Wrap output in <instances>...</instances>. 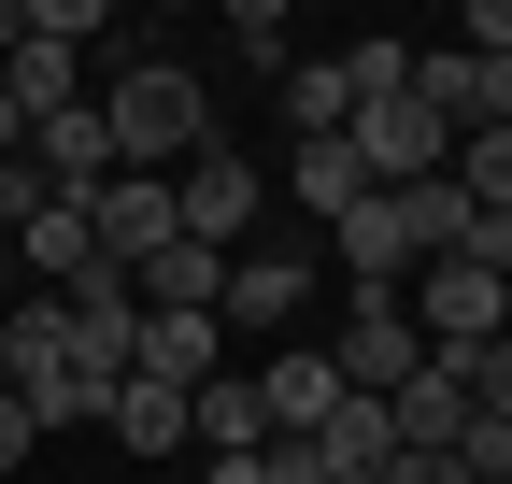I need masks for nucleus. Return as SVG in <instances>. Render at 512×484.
<instances>
[{"label": "nucleus", "mask_w": 512, "mask_h": 484, "mask_svg": "<svg viewBox=\"0 0 512 484\" xmlns=\"http://www.w3.org/2000/svg\"><path fill=\"white\" fill-rule=\"evenodd\" d=\"M285 200L328 228V214H356V200H370V171H356L342 143H285Z\"/></svg>", "instance_id": "nucleus-15"}, {"label": "nucleus", "mask_w": 512, "mask_h": 484, "mask_svg": "<svg viewBox=\"0 0 512 484\" xmlns=\"http://www.w3.org/2000/svg\"><path fill=\"white\" fill-rule=\"evenodd\" d=\"M342 129H356L342 57H299V72H285V143H342Z\"/></svg>", "instance_id": "nucleus-14"}, {"label": "nucleus", "mask_w": 512, "mask_h": 484, "mask_svg": "<svg viewBox=\"0 0 512 484\" xmlns=\"http://www.w3.org/2000/svg\"><path fill=\"white\" fill-rule=\"evenodd\" d=\"M384 456H399V428H384V399H328V428H313V470H328V484H370Z\"/></svg>", "instance_id": "nucleus-12"}, {"label": "nucleus", "mask_w": 512, "mask_h": 484, "mask_svg": "<svg viewBox=\"0 0 512 484\" xmlns=\"http://www.w3.org/2000/svg\"><path fill=\"white\" fill-rule=\"evenodd\" d=\"M171 228L214 242V257L256 242V157H185V171H171Z\"/></svg>", "instance_id": "nucleus-6"}, {"label": "nucleus", "mask_w": 512, "mask_h": 484, "mask_svg": "<svg viewBox=\"0 0 512 484\" xmlns=\"http://www.w3.org/2000/svg\"><path fill=\"white\" fill-rule=\"evenodd\" d=\"M228 43L256 57V72H285V0H228Z\"/></svg>", "instance_id": "nucleus-20"}, {"label": "nucleus", "mask_w": 512, "mask_h": 484, "mask_svg": "<svg viewBox=\"0 0 512 484\" xmlns=\"http://www.w3.org/2000/svg\"><path fill=\"white\" fill-rule=\"evenodd\" d=\"M29 442H43V428H29L15 399H0V470H29Z\"/></svg>", "instance_id": "nucleus-22"}, {"label": "nucleus", "mask_w": 512, "mask_h": 484, "mask_svg": "<svg viewBox=\"0 0 512 484\" xmlns=\"http://www.w3.org/2000/svg\"><path fill=\"white\" fill-rule=\"evenodd\" d=\"M86 114H100L114 171H185V157H214V86L185 72V57H128Z\"/></svg>", "instance_id": "nucleus-1"}, {"label": "nucleus", "mask_w": 512, "mask_h": 484, "mask_svg": "<svg viewBox=\"0 0 512 484\" xmlns=\"http://www.w3.org/2000/svg\"><path fill=\"white\" fill-rule=\"evenodd\" d=\"M72 271H100V257H86V214H72V200H29V299H57Z\"/></svg>", "instance_id": "nucleus-18"}, {"label": "nucleus", "mask_w": 512, "mask_h": 484, "mask_svg": "<svg viewBox=\"0 0 512 484\" xmlns=\"http://www.w3.org/2000/svg\"><path fill=\"white\" fill-rule=\"evenodd\" d=\"M0 100H15V129H43V114H72L86 86H72V57H57V43H15V57H0Z\"/></svg>", "instance_id": "nucleus-16"}, {"label": "nucleus", "mask_w": 512, "mask_h": 484, "mask_svg": "<svg viewBox=\"0 0 512 484\" xmlns=\"http://www.w3.org/2000/svg\"><path fill=\"white\" fill-rule=\"evenodd\" d=\"M328 257L356 271V299H399V285H413V242H399V200H356V214H328Z\"/></svg>", "instance_id": "nucleus-10"}, {"label": "nucleus", "mask_w": 512, "mask_h": 484, "mask_svg": "<svg viewBox=\"0 0 512 484\" xmlns=\"http://www.w3.org/2000/svg\"><path fill=\"white\" fill-rule=\"evenodd\" d=\"M185 442H200V456H256V442H271V428H256V385H242V371L185 385Z\"/></svg>", "instance_id": "nucleus-13"}, {"label": "nucleus", "mask_w": 512, "mask_h": 484, "mask_svg": "<svg viewBox=\"0 0 512 484\" xmlns=\"http://www.w3.org/2000/svg\"><path fill=\"white\" fill-rule=\"evenodd\" d=\"M313 285V242H228V285H214V328H285Z\"/></svg>", "instance_id": "nucleus-5"}, {"label": "nucleus", "mask_w": 512, "mask_h": 484, "mask_svg": "<svg viewBox=\"0 0 512 484\" xmlns=\"http://www.w3.org/2000/svg\"><path fill=\"white\" fill-rule=\"evenodd\" d=\"M214 285H228V257H214V242H185V228L128 271V299H143V314H214Z\"/></svg>", "instance_id": "nucleus-11"}, {"label": "nucleus", "mask_w": 512, "mask_h": 484, "mask_svg": "<svg viewBox=\"0 0 512 484\" xmlns=\"http://www.w3.org/2000/svg\"><path fill=\"white\" fill-rule=\"evenodd\" d=\"M15 157H29V200H86L100 171H114V143H100V114H86V100H72V114H43Z\"/></svg>", "instance_id": "nucleus-8"}, {"label": "nucleus", "mask_w": 512, "mask_h": 484, "mask_svg": "<svg viewBox=\"0 0 512 484\" xmlns=\"http://www.w3.org/2000/svg\"><path fill=\"white\" fill-rule=\"evenodd\" d=\"M328 371H342V399H399V385L427 371V342H413V314H399V299H356V314H342V342H328Z\"/></svg>", "instance_id": "nucleus-4"}, {"label": "nucleus", "mask_w": 512, "mask_h": 484, "mask_svg": "<svg viewBox=\"0 0 512 484\" xmlns=\"http://www.w3.org/2000/svg\"><path fill=\"white\" fill-rule=\"evenodd\" d=\"M15 43H29V29H15V0H0V57H15Z\"/></svg>", "instance_id": "nucleus-23"}, {"label": "nucleus", "mask_w": 512, "mask_h": 484, "mask_svg": "<svg viewBox=\"0 0 512 484\" xmlns=\"http://www.w3.org/2000/svg\"><path fill=\"white\" fill-rule=\"evenodd\" d=\"M370 484H470V470H456V456H384Z\"/></svg>", "instance_id": "nucleus-21"}, {"label": "nucleus", "mask_w": 512, "mask_h": 484, "mask_svg": "<svg viewBox=\"0 0 512 484\" xmlns=\"http://www.w3.org/2000/svg\"><path fill=\"white\" fill-rule=\"evenodd\" d=\"M342 157L370 171V186H427V171H441V157H456V129H441V114H427V100H370V114H356V129H342Z\"/></svg>", "instance_id": "nucleus-3"}, {"label": "nucleus", "mask_w": 512, "mask_h": 484, "mask_svg": "<svg viewBox=\"0 0 512 484\" xmlns=\"http://www.w3.org/2000/svg\"><path fill=\"white\" fill-rule=\"evenodd\" d=\"M256 428H271V442H313V428H328V399H342V371H328V342H285V356H256Z\"/></svg>", "instance_id": "nucleus-7"}, {"label": "nucleus", "mask_w": 512, "mask_h": 484, "mask_svg": "<svg viewBox=\"0 0 512 484\" xmlns=\"http://www.w3.org/2000/svg\"><path fill=\"white\" fill-rule=\"evenodd\" d=\"M100 428H114L128 456H143V470H157V456L185 442V399H171V385H114V399H100Z\"/></svg>", "instance_id": "nucleus-17"}, {"label": "nucleus", "mask_w": 512, "mask_h": 484, "mask_svg": "<svg viewBox=\"0 0 512 484\" xmlns=\"http://www.w3.org/2000/svg\"><path fill=\"white\" fill-rule=\"evenodd\" d=\"M399 314H413L427 356H484L498 314H512V271H484V257H427V285H399Z\"/></svg>", "instance_id": "nucleus-2"}, {"label": "nucleus", "mask_w": 512, "mask_h": 484, "mask_svg": "<svg viewBox=\"0 0 512 484\" xmlns=\"http://www.w3.org/2000/svg\"><path fill=\"white\" fill-rule=\"evenodd\" d=\"M214 371H228V328H214V314H143L128 385H171V399H185V385H214Z\"/></svg>", "instance_id": "nucleus-9"}, {"label": "nucleus", "mask_w": 512, "mask_h": 484, "mask_svg": "<svg viewBox=\"0 0 512 484\" xmlns=\"http://www.w3.org/2000/svg\"><path fill=\"white\" fill-rule=\"evenodd\" d=\"M15 29H29V43H57V57H86V43L114 29V0H29Z\"/></svg>", "instance_id": "nucleus-19"}]
</instances>
